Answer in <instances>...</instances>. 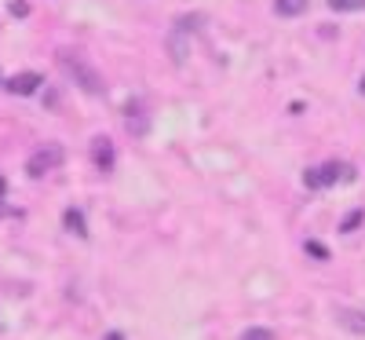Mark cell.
<instances>
[{
	"mask_svg": "<svg viewBox=\"0 0 365 340\" xmlns=\"http://www.w3.org/2000/svg\"><path fill=\"white\" fill-rule=\"evenodd\" d=\"M58 63H63V70L73 77V84H81L88 96H103L106 91V84H103V77L96 74V66H88L81 55H73V51H63L58 55Z\"/></svg>",
	"mask_w": 365,
	"mask_h": 340,
	"instance_id": "1",
	"label": "cell"
},
{
	"mask_svg": "<svg viewBox=\"0 0 365 340\" xmlns=\"http://www.w3.org/2000/svg\"><path fill=\"white\" fill-rule=\"evenodd\" d=\"M66 161V150L58 146V143H44L41 150H34L29 154V161H26V172L34 176V179H41V176H48V172H55L58 165Z\"/></svg>",
	"mask_w": 365,
	"mask_h": 340,
	"instance_id": "2",
	"label": "cell"
},
{
	"mask_svg": "<svg viewBox=\"0 0 365 340\" xmlns=\"http://www.w3.org/2000/svg\"><path fill=\"white\" fill-rule=\"evenodd\" d=\"M44 84V77L41 74H34V70H26V74H15L11 81H4V88L11 91V96H34V91Z\"/></svg>",
	"mask_w": 365,
	"mask_h": 340,
	"instance_id": "3",
	"label": "cell"
},
{
	"mask_svg": "<svg viewBox=\"0 0 365 340\" xmlns=\"http://www.w3.org/2000/svg\"><path fill=\"white\" fill-rule=\"evenodd\" d=\"M336 322H340L344 329H351L354 336H365V315H361V311H351V307H340V311H336Z\"/></svg>",
	"mask_w": 365,
	"mask_h": 340,
	"instance_id": "4",
	"label": "cell"
},
{
	"mask_svg": "<svg viewBox=\"0 0 365 340\" xmlns=\"http://www.w3.org/2000/svg\"><path fill=\"white\" fill-rule=\"evenodd\" d=\"M91 154H96V165H99L103 172H110V169H113V143H110L106 136H99V139H96Z\"/></svg>",
	"mask_w": 365,
	"mask_h": 340,
	"instance_id": "5",
	"label": "cell"
},
{
	"mask_svg": "<svg viewBox=\"0 0 365 340\" xmlns=\"http://www.w3.org/2000/svg\"><path fill=\"white\" fill-rule=\"evenodd\" d=\"M63 227L70 234H77V238H88V224H84V212L81 209H66L63 212Z\"/></svg>",
	"mask_w": 365,
	"mask_h": 340,
	"instance_id": "6",
	"label": "cell"
},
{
	"mask_svg": "<svg viewBox=\"0 0 365 340\" xmlns=\"http://www.w3.org/2000/svg\"><path fill=\"white\" fill-rule=\"evenodd\" d=\"M303 11H307V0H274V15H282V19H292Z\"/></svg>",
	"mask_w": 365,
	"mask_h": 340,
	"instance_id": "7",
	"label": "cell"
},
{
	"mask_svg": "<svg viewBox=\"0 0 365 340\" xmlns=\"http://www.w3.org/2000/svg\"><path fill=\"white\" fill-rule=\"evenodd\" d=\"M361 224H365V209H354V212H347V216H344L340 231H344V234H354V231H358Z\"/></svg>",
	"mask_w": 365,
	"mask_h": 340,
	"instance_id": "8",
	"label": "cell"
},
{
	"mask_svg": "<svg viewBox=\"0 0 365 340\" xmlns=\"http://www.w3.org/2000/svg\"><path fill=\"white\" fill-rule=\"evenodd\" d=\"M332 11H365V0H329Z\"/></svg>",
	"mask_w": 365,
	"mask_h": 340,
	"instance_id": "9",
	"label": "cell"
},
{
	"mask_svg": "<svg viewBox=\"0 0 365 340\" xmlns=\"http://www.w3.org/2000/svg\"><path fill=\"white\" fill-rule=\"evenodd\" d=\"M303 187H307V191H322L325 187V183H322V169H307V172H303Z\"/></svg>",
	"mask_w": 365,
	"mask_h": 340,
	"instance_id": "10",
	"label": "cell"
},
{
	"mask_svg": "<svg viewBox=\"0 0 365 340\" xmlns=\"http://www.w3.org/2000/svg\"><path fill=\"white\" fill-rule=\"evenodd\" d=\"M241 340H274V333H270V329H263V326H252V329L241 333Z\"/></svg>",
	"mask_w": 365,
	"mask_h": 340,
	"instance_id": "11",
	"label": "cell"
},
{
	"mask_svg": "<svg viewBox=\"0 0 365 340\" xmlns=\"http://www.w3.org/2000/svg\"><path fill=\"white\" fill-rule=\"evenodd\" d=\"M303 249H307V253H311L314 260H329V249H325V245H322V241H314V238H311L307 245H303Z\"/></svg>",
	"mask_w": 365,
	"mask_h": 340,
	"instance_id": "12",
	"label": "cell"
},
{
	"mask_svg": "<svg viewBox=\"0 0 365 340\" xmlns=\"http://www.w3.org/2000/svg\"><path fill=\"white\" fill-rule=\"evenodd\" d=\"M8 11H11V15H19V19H26V15H29V4H26V0H11Z\"/></svg>",
	"mask_w": 365,
	"mask_h": 340,
	"instance_id": "13",
	"label": "cell"
},
{
	"mask_svg": "<svg viewBox=\"0 0 365 340\" xmlns=\"http://www.w3.org/2000/svg\"><path fill=\"white\" fill-rule=\"evenodd\" d=\"M4 194H8V179L0 176V201H4Z\"/></svg>",
	"mask_w": 365,
	"mask_h": 340,
	"instance_id": "14",
	"label": "cell"
},
{
	"mask_svg": "<svg viewBox=\"0 0 365 340\" xmlns=\"http://www.w3.org/2000/svg\"><path fill=\"white\" fill-rule=\"evenodd\" d=\"M361 96H365V77H361Z\"/></svg>",
	"mask_w": 365,
	"mask_h": 340,
	"instance_id": "15",
	"label": "cell"
},
{
	"mask_svg": "<svg viewBox=\"0 0 365 340\" xmlns=\"http://www.w3.org/2000/svg\"><path fill=\"white\" fill-rule=\"evenodd\" d=\"M0 88H4V77H0Z\"/></svg>",
	"mask_w": 365,
	"mask_h": 340,
	"instance_id": "16",
	"label": "cell"
}]
</instances>
